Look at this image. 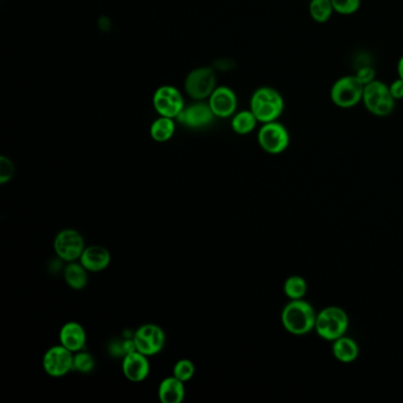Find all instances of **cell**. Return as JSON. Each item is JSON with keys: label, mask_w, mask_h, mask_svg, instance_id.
I'll return each instance as SVG.
<instances>
[{"label": "cell", "mask_w": 403, "mask_h": 403, "mask_svg": "<svg viewBox=\"0 0 403 403\" xmlns=\"http://www.w3.org/2000/svg\"><path fill=\"white\" fill-rule=\"evenodd\" d=\"M317 314L304 300H291L282 311V324L290 334L302 336L314 330Z\"/></svg>", "instance_id": "obj_1"}, {"label": "cell", "mask_w": 403, "mask_h": 403, "mask_svg": "<svg viewBox=\"0 0 403 403\" xmlns=\"http://www.w3.org/2000/svg\"><path fill=\"white\" fill-rule=\"evenodd\" d=\"M251 111L260 123L278 121L282 116L285 102L282 93L271 86H260L251 97Z\"/></svg>", "instance_id": "obj_2"}, {"label": "cell", "mask_w": 403, "mask_h": 403, "mask_svg": "<svg viewBox=\"0 0 403 403\" xmlns=\"http://www.w3.org/2000/svg\"><path fill=\"white\" fill-rule=\"evenodd\" d=\"M397 100L390 93L389 86L375 80L364 86L362 103L365 109L376 118H387L395 109Z\"/></svg>", "instance_id": "obj_3"}, {"label": "cell", "mask_w": 403, "mask_h": 403, "mask_svg": "<svg viewBox=\"0 0 403 403\" xmlns=\"http://www.w3.org/2000/svg\"><path fill=\"white\" fill-rule=\"evenodd\" d=\"M349 317L342 307H327L320 311L315 330L325 341L334 342L348 330Z\"/></svg>", "instance_id": "obj_4"}, {"label": "cell", "mask_w": 403, "mask_h": 403, "mask_svg": "<svg viewBox=\"0 0 403 403\" xmlns=\"http://www.w3.org/2000/svg\"><path fill=\"white\" fill-rule=\"evenodd\" d=\"M363 91L364 86L355 75L340 77L331 86V102L341 109H352L362 103Z\"/></svg>", "instance_id": "obj_5"}, {"label": "cell", "mask_w": 403, "mask_h": 403, "mask_svg": "<svg viewBox=\"0 0 403 403\" xmlns=\"http://www.w3.org/2000/svg\"><path fill=\"white\" fill-rule=\"evenodd\" d=\"M86 240L80 232L73 228H64L53 239V251L59 260L68 262L80 260L86 250Z\"/></svg>", "instance_id": "obj_6"}, {"label": "cell", "mask_w": 403, "mask_h": 403, "mask_svg": "<svg viewBox=\"0 0 403 403\" xmlns=\"http://www.w3.org/2000/svg\"><path fill=\"white\" fill-rule=\"evenodd\" d=\"M258 143L264 152L272 155L282 154L289 148V131L278 121L262 123L258 131Z\"/></svg>", "instance_id": "obj_7"}, {"label": "cell", "mask_w": 403, "mask_h": 403, "mask_svg": "<svg viewBox=\"0 0 403 403\" xmlns=\"http://www.w3.org/2000/svg\"><path fill=\"white\" fill-rule=\"evenodd\" d=\"M133 338L136 350L148 357L158 355L165 347V331L156 324L147 323L138 327Z\"/></svg>", "instance_id": "obj_8"}, {"label": "cell", "mask_w": 403, "mask_h": 403, "mask_svg": "<svg viewBox=\"0 0 403 403\" xmlns=\"http://www.w3.org/2000/svg\"><path fill=\"white\" fill-rule=\"evenodd\" d=\"M43 369L51 377H64L73 370V352L62 345H52L43 356Z\"/></svg>", "instance_id": "obj_9"}, {"label": "cell", "mask_w": 403, "mask_h": 403, "mask_svg": "<svg viewBox=\"0 0 403 403\" xmlns=\"http://www.w3.org/2000/svg\"><path fill=\"white\" fill-rule=\"evenodd\" d=\"M215 73L210 68H198L185 81L186 93L194 100H205L215 89Z\"/></svg>", "instance_id": "obj_10"}, {"label": "cell", "mask_w": 403, "mask_h": 403, "mask_svg": "<svg viewBox=\"0 0 403 403\" xmlns=\"http://www.w3.org/2000/svg\"><path fill=\"white\" fill-rule=\"evenodd\" d=\"M154 107L161 116L176 118L183 111V95L175 86H160L154 93Z\"/></svg>", "instance_id": "obj_11"}, {"label": "cell", "mask_w": 403, "mask_h": 403, "mask_svg": "<svg viewBox=\"0 0 403 403\" xmlns=\"http://www.w3.org/2000/svg\"><path fill=\"white\" fill-rule=\"evenodd\" d=\"M122 372L128 381L134 383L143 382L151 372V363L148 356L135 350L123 356Z\"/></svg>", "instance_id": "obj_12"}, {"label": "cell", "mask_w": 403, "mask_h": 403, "mask_svg": "<svg viewBox=\"0 0 403 403\" xmlns=\"http://www.w3.org/2000/svg\"><path fill=\"white\" fill-rule=\"evenodd\" d=\"M208 104L217 118H228L235 114L238 100L233 90L228 86H219L210 95Z\"/></svg>", "instance_id": "obj_13"}, {"label": "cell", "mask_w": 403, "mask_h": 403, "mask_svg": "<svg viewBox=\"0 0 403 403\" xmlns=\"http://www.w3.org/2000/svg\"><path fill=\"white\" fill-rule=\"evenodd\" d=\"M214 116L215 115L210 109V104L194 103L188 108H183V111L176 118L185 127L200 129L212 123Z\"/></svg>", "instance_id": "obj_14"}, {"label": "cell", "mask_w": 403, "mask_h": 403, "mask_svg": "<svg viewBox=\"0 0 403 403\" xmlns=\"http://www.w3.org/2000/svg\"><path fill=\"white\" fill-rule=\"evenodd\" d=\"M86 331L78 322H68L59 330V345L73 354L86 348Z\"/></svg>", "instance_id": "obj_15"}, {"label": "cell", "mask_w": 403, "mask_h": 403, "mask_svg": "<svg viewBox=\"0 0 403 403\" xmlns=\"http://www.w3.org/2000/svg\"><path fill=\"white\" fill-rule=\"evenodd\" d=\"M80 262L89 272H102L111 265V252L100 245L86 246L81 255Z\"/></svg>", "instance_id": "obj_16"}, {"label": "cell", "mask_w": 403, "mask_h": 403, "mask_svg": "<svg viewBox=\"0 0 403 403\" xmlns=\"http://www.w3.org/2000/svg\"><path fill=\"white\" fill-rule=\"evenodd\" d=\"M158 397L162 403H183L186 397L185 382L174 375L165 377L160 382Z\"/></svg>", "instance_id": "obj_17"}, {"label": "cell", "mask_w": 403, "mask_h": 403, "mask_svg": "<svg viewBox=\"0 0 403 403\" xmlns=\"http://www.w3.org/2000/svg\"><path fill=\"white\" fill-rule=\"evenodd\" d=\"M359 345L352 338L342 337L337 338L332 345V355L335 359H338L342 363L354 362L359 357Z\"/></svg>", "instance_id": "obj_18"}, {"label": "cell", "mask_w": 403, "mask_h": 403, "mask_svg": "<svg viewBox=\"0 0 403 403\" xmlns=\"http://www.w3.org/2000/svg\"><path fill=\"white\" fill-rule=\"evenodd\" d=\"M88 272L89 271L78 260V262H68V265L66 266L64 272H63V276H64V280L69 287L76 290V291H81L88 285Z\"/></svg>", "instance_id": "obj_19"}, {"label": "cell", "mask_w": 403, "mask_h": 403, "mask_svg": "<svg viewBox=\"0 0 403 403\" xmlns=\"http://www.w3.org/2000/svg\"><path fill=\"white\" fill-rule=\"evenodd\" d=\"M175 133V123L173 118L161 116L153 122L151 127V136L156 142H167Z\"/></svg>", "instance_id": "obj_20"}, {"label": "cell", "mask_w": 403, "mask_h": 403, "mask_svg": "<svg viewBox=\"0 0 403 403\" xmlns=\"http://www.w3.org/2000/svg\"><path fill=\"white\" fill-rule=\"evenodd\" d=\"M309 12H310L312 21L318 24H325L330 21L335 10L331 0H311L309 4Z\"/></svg>", "instance_id": "obj_21"}, {"label": "cell", "mask_w": 403, "mask_h": 403, "mask_svg": "<svg viewBox=\"0 0 403 403\" xmlns=\"http://www.w3.org/2000/svg\"><path fill=\"white\" fill-rule=\"evenodd\" d=\"M258 123V120L255 114L250 111H240L235 115L232 120V129L239 135H248L255 131V126Z\"/></svg>", "instance_id": "obj_22"}, {"label": "cell", "mask_w": 403, "mask_h": 403, "mask_svg": "<svg viewBox=\"0 0 403 403\" xmlns=\"http://www.w3.org/2000/svg\"><path fill=\"white\" fill-rule=\"evenodd\" d=\"M307 292V280L303 277L291 276L284 282V293L290 300H303Z\"/></svg>", "instance_id": "obj_23"}, {"label": "cell", "mask_w": 403, "mask_h": 403, "mask_svg": "<svg viewBox=\"0 0 403 403\" xmlns=\"http://www.w3.org/2000/svg\"><path fill=\"white\" fill-rule=\"evenodd\" d=\"M95 364L93 356L84 349L73 354V370L81 374H90L95 369Z\"/></svg>", "instance_id": "obj_24"}, {"label": "cell", "mask_w": 403, "mask_h": 403, "mask_svg": "<svg viewBox=\"0 0 403 403\" xmlns=\"http://www.w3.org/2000/svg\"><path fill=\"white\" fill-rule=\"evenodd\" d=\"M194 374H195V365L188 359H179L173 368V375L185 383L193 379Z\"/></svg>", "instance_id": "obj_25"}, {"label": "cell", "mask_w": 403, "mask_h": 403, "mask_svg": "<svg viewBox=\"0 0 403 403\" xmlns=\"http://www.w3.org/2000/svg\"><path fill=\"white\" fill-rule=\"evenodd\" d=\"M336 14L341 16H352L355 14L361 7V0H331Z\"/></svg>", "instance_id": "obj_26"}, {"label": "cell", "mask_w": 403, "mask_h": 403, "mask_svg": "<svg viewBox=\"0 0 403 403\" xmlns=\"http://www.w3.org/2000/svg\"><path fill=\"white\" fill-rule=\"evenodd\" d=\"M14 162L11 161L6 156H1L0 158V183L5 185L14 178Z\"/></svg>", "instance_id": "obj_27"}, {"label": "cell", "mask_w": 403, "mask_h": 403, "mask_svg": "<svg viewBox=\"0 0 403 403\" xmlns=\"http://www.w3.org/2000/svg\"><path fill=\"white\" fill-rule=\"evenodd\" d=\"M355 76L357 77L359 82L362 83L363 86H367L369 83L376 80V71L372 66H365L357 70Z\"/></svg>", "instance_id": "obj_28"}, {"label": "cell", "mask_w": 403, "mask_h": 403, "mask_svg": "<svg viewBox=\"0 0 403 403\" xmlns=\"http://www.w3.org/2000/svg\"><path fill=\"white\" fill-rule=\"evenodd\" d=\"M390 93L395 100H403V80L397 77L392 84H389Z\"/></svg>", "instance_id": "obj_29"}, {"label": "cell", "mask_w": 403, "mask_h": 403, "mask_svg": "<svg viewBox=\"0 0 403 403\" xmlns=\"http://www.w3.org/2000/svg\"><path fill=\"white\" fill-rule=\"evenodd\" d=\"M397 76L403 80V55L401 56L399 62H397Z\"/></svg>", "instance_id": "obj_30"}]
</instances>
